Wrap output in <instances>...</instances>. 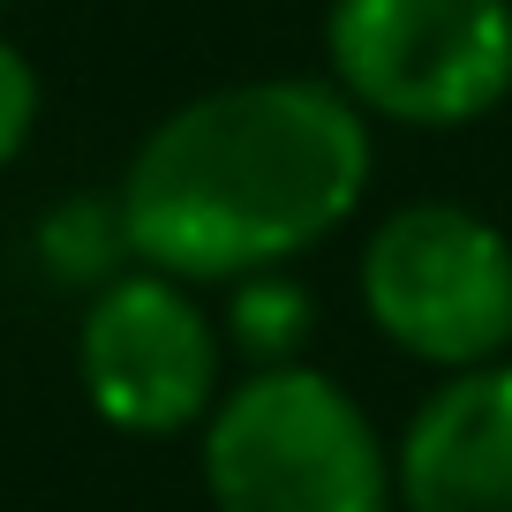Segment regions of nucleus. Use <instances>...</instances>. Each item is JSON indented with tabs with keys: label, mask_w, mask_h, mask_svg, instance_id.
<instances>
[{
	"label": "nucleus",
	"mask_w": 512,
	"mask_h": 512,
	"mask_svg": "<svg viewBox=\"0 0 512 512\" xmlns=\"http://www.w3.org/2000/svg\"><path fill=\"white\" fill-rule=\"evenodd\" d=\"M369 174V113L332 76H241L128 151L113 211L136 264L226 287L324 249L362 211Z\"/></svg>",
	"instance_id": "1"
},
{
	"label": "nucleus",
	"mask_w": 512,
	"mask_h": 512,
	"mask_svg": "<svg viewBox=\"0 0 512 512\" xmlns=\"http://www.w3.org/2000/svg\"><path fill=\"white\" fill-rule=\"evenodd\" d=\"M196 467L211 512H400L384 430L317 362L226 377L196 430Z\"/></svg>",
	"instance_id": "2"
},
{
	"label": "nucleus",
	"mask_w": 512,
	"mask_h": 512,
	"mask_svg": "<svg viewBox=\"0 0 512 512\" xmlns=\"http://www.w3.org/2000/svg\"><path fill=\"white\" fill-rule=\"evenodd\" d=\"M362 317L422 369H475L512 354V234L452 196L377 219L354 264Z\"/></svg>",
	"instance_id": "3"
},
{
	"label": "nucleus",
	"mask_w": 512,
	"mask_h": 512,
	"mask_svg": "<svg viewBox=\"0 0 512 512\" xmlns=\"http://www.w3.org/2000/svg\"><path fill=\"white\" fill-rule=\"evenodd\" d=\"M324 76L392 128H475L512 98V0H332Z\"/></svg>",
	"instance_id": "4"
},
{
	"label": "nucleus",
	"mask_w": 512,
	"mask_h": 512,
	"mask_svg": "<svg viewBox=\"0 0 512 512\" xmlns=\"http://www.w3.org/2000/svg\"><path fill=\"white\" fill-rule=\"evenodd\" d=\"M76 377L83 400L121 437H181L204 430L226 392V332L189 279L174 272H113L91 287L76 317Z\"/></svg>",
	"instance_id": "5"
},
{
	"label": "nucleus",
	"mask_w": 512,
	"mask_h": 512,
	"mask_svg": "<svg viewBox=\"0 0 512 512\" xmlns=\"http://www.w3.org/2000/svg\"><path fill=\"white\" fill-rule=\"evenodd\" d=\"M400 512H512V354L437 377L392 445Z\"/></svg>",
	"instance_id": "6"
},
{
	"label": "nucleus",
	"mask_w": 512,
	"mask_h": 512,
	"mask_svg": "<svg viewBox=\"0 0 512 512\" xmlns=\"http://www.w3.org/2000/svg\"><path fill=\"white\" fill-rule=\"evenodd\" d=\"M309 324H317L309 287H302V279H287V264L249 272V279H226V317H219V332H226V354H234L241 369L302 362Z\"/></svg>",
	"instance_id": "7"
},
{
	"label": "nucleus",
	"mask_w": 512,
	"mask_h": 512,
	"mask_svg": "<svg viewBox=\"0 0 512 512\" xmlns=\"http://www.w3.org/2000/svg\"><path fill=\"white\" fill-rule=\"evenodd\" d=\"M38 106H46V91H38L31 53L16 38H0V166L23 159V144H31V128H38Z\"/></svg>",
	"instance_id": "8"
},
{
	"label": "nucleus",
	"mask_w": 512,
	"mask_h": 512,
	"mask_svg": "<svg viewBox=\"0 0 512 512\" xmlns=\"http://www.w3.org/2000/svg\"><path fill=\"white\" fill-rule=\"evenodd\" d=\"M0 8H8V0H0Z\"/></svg>",
	"instance_id": "9"
}]
</instances>
